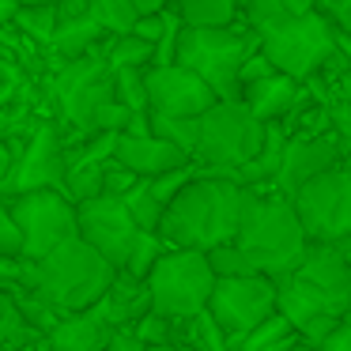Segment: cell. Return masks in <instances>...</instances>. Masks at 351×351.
<instances>
[{"instance_id": "f546056e", "label": "cell", "mask_w": 351, "mask_h": 351, "mask_svg": "<svg viewBox=\"0 0 351 351\" xmlns=\"http://www.w3.org/2000/svg\"><path fill=\"white\" fill-rule=\"evenodd\" d=\"M208 261H212L215 276L219 280H242V276H257L250 268V261L242 257V250L238 245H223V250H212L208 253Z\"/></svg>"}, {"instance_id": "484cf974", "label": "cell", "mask_w": 351, "mask_h": 351, "mask_svg": "<svg viewBox=\"0 0 351 351\" xmlns=\"http://www.w3.org/2000/svg\"><path fill=\"white\" fill-rule=\"evenodd\" d=\"M117 102L132 117L152 114V95H147V69H121L117 72Z\"/></svg>"}, {"instance_id": "4316f807", "label": "cell", "mask_w": 351, "mask_h": 351, "mask_svg": "<svg viewBox=\"0 0 351 351\" xmlns=\"http://www.w3.org/2000/svg\"><path fill=\"white\" fill-rule=\"evenodd\" d=\"M152 136L167 140V144L182 147V152L197 155L200 147V121H189V117H159L152 114Z\"/></svg>"}, {"instance_id": "9c48e42d", "label": "cell", "mask_w": 351, "mask_h": 351, "mask_svg": "<svg viewBox=\"0 0 351 351\" xmlns=\"http://www.w3.org/2000/svg\"><path fill=\"white\" fill-rule=\"evenodd\" d=\"M215 276L208 253L197 250H170L167 257L155 265L147 291H152L155 313L167 321H197L208 313L215 295Z\"/></svg>"}, {"instance_id": "8992f818", "label": "cell", "mask_w": 351, "mask_h": 351, "mask_svg": "<svg viewBox=\"0 0 351 351\" xmlns=\"http://www.w3.org/2000/svg\"><path fill=\"white\" fill-rule=\"evenodd\" d=\"M42 91L53 106V121H61L69 136H99L95 121L110 102H117V72L102 57L53 64L42 80Z\"/></svg>"}, {"instance_id": "30bf717a", "label": "cell", "mask_w": 351, "mask_h": 351, "mask_svg": "<svg viewBox=\"0 0 351 351\" xmlns=\"http://www.w3.org/2000/svg\"><path fill=\"white\" fill-rule=\"evenodd\" d=\"M69 170L72 162H69L64 129L53 117H46L34 129V136L27 140L16 170L0 182V193H4V200L31 197V193H69Z\"/></svg>"}, {"instance_id": "5bb4252c", "label": "cell", "mask_w": 351, "mask_h": 351, "mask_svg": "<svg viewBox=\"0 0 351 351\" xmlns=\"http://www.w3.org/2000/svg\"><path fill=\"white\" fill-rule=\"evenodd\" d=\"M144 230L136 227L132 212L125 208L121 197H99V200H87L80 204V238L91 245L99 257H106L117 272H125L132 257V245Z\"/></svg>"}, {"instance_id": "7402d4cb", "label": "cell", "mask_w": 351, "mask_h": 351, "mask_svg": "<svg viewBox=\"0 0 351 351\" xmlns=\"http://www.w3.org/2000/svg\"><path fill=\"white\" fill-rule=\"evenodd\" d=\"M99 57L114 72H121V69H152L155 64V46L144 42V38H136V34H125V38H110Z\"/></svg>"}, {"instance_id": "f1b7e54d", "label": "cell", "mask_w": 351, "mask_h": 351, "mask_svg": "<svg viewBox=\"0 0 351 351\" xmlns=\"http://www.w3.org/2000/svg\"><path fill=\"white\" fill-rule=\"evenodd\" d=\"M295 332V325H291L283 313H276L272 321H265V325L257 328V332H250L245 340H234L230 343V351H265V348H272V343H280L283 336H291Z\"/></svg>"}, {"instance_id": "4fadbf2b", "label": "cell", "mask_w": 351, "mask_h": 351, "mask_svg": "<svg viewBox=\"0 0 351 351\" xmlns=\"http://www.w3.org/2000/svg\"><path fill=\"white\" fill-rule=\"evenodd\" d=\"M208 313L215 317V325L227 332V343L245 340L250 332H257L265 321H272L280 313V283L268 276H242V280H219Z\"/></svg>"}, {"instance_id": "d590c367", "label": "cell", "mask_w": 351, "mask_h": 351, "mask_svg": "<svg viewBox=\"0 0 351 351\" xmlns=\"http://www.w3.org/2000/svg\"><path fill=\"white\" fill-rule=\"evenodd\" d=\"M106 351H147V348H144V340H140L136 332H117Z\"/></svg>"}, {"instance_id": "ac0fdd59", "label": "cell", "mask_w": 351, "mask_h": 351, "mask_svg": "<svg viewBox=\"0 0 351 351\" xmlns=\"http://www.w3.org/2000/svg\"><path fill=\"white\" fill-rule=\"evenodd\" d=\"M95 310H99L102 317L110 321V325H114V332H136L140 321L155 313V302H152V291H147V283H140V280H132V276L117 272L110 295L102 298Z\"/></svg>"}, {"instance_id": "8fae6325", "label": "cell", "mask_w": 351, "mask_h": 351, "mask_svg": "<svg viewBox=\"0 0 351 351\" xmlns=\"http://www.w3.org/2000/svg\"><path fill=\"white\" fill-rule=\"evenodd\" d=\"M291 204L313 245L351 242V162L343 159L336 170L310 182Z\"/></svg>"}, {"instance_id": "5b68a950", "label": "cell", "mask_w": 351, "mask_h": 351, "mask_svg": "<svg viewBox=\"0 0 351 351\" xmlns=\"http://www.w3.org/2000/svg\"><path fill=\"white\" fill-rule=\"evenodd\" d=\"M117 280V268L91 250L84 238H72L46 261H38V291L61 317L91 313L110 295Z\"/></svg>"}, {"instance_id": "7a4b0ae2", "label": "cell", "mask_w": 351, "mask_h": 351, "mask_svg": "<svg viewBox=\"0 0 351 351\" xmlns=\"http://www.w3.org/2000/svg\"><path fill=\"white\" fill-rule=\"evenodd\" d=\"M242 19L261 42V53L276 64V72L310 84L336 53V27L310 0H253L242 8Z\"/></svg>"}, {"instance_id": "e575fe53", "label": "cell", "mask_w": 351, "mask_h": 351, "mask_svg": "<svg viewBox=\"0 0 351 351\" xmlns=\"http://www.w3.org/2000/svg\"><path fill=\"white\" fill-rule=\"evenodd\" d=\"M132 34H136V38H144V42H152V46L159 49L162 34H167V12H162V16H152V19H140Z\"/></svg>"}, {"instance_id": "3957f363", "label": "cell", "mask_w": 351, "mask_h": 351, "mask_svg": "<svg viewBox=\"0 0 351 351\" xmlns=\"http://www.w3.org/2000/svg\"><path fill=\"white\" fill-rule=\"evenodd\" d=\"M280 313L306 348L317 351L351 317V265L343 245H310L306 261L280 283Z\"/></svg>"}, {"instance_id": "d6986e66", "label": "cell", "mask_w": 351, "mask_h": 351, "mask_svg": "<svg viewBox=\"0 0 351 351\" xmlns=\"http://www.w3.org/2000/svg\"><path fill=\"white\" fill-rule=\"evenodd\" d=\"M114 336H117L114 325H110L99 310H91V313L64 317L61 325L49 332V343H53V351H106Z\"/></svg>"}, {"instance_id": "2e32d148", "label": "cell", "mask_w": 351, "mask_h": 351, "mask_svg": "<svg viewBox=\"0 0 351 351\" xmlns=\"http://www.w3.org/2000/svg\"><path fill=\"white\" fill-rule=\"evenodd\" d=\"M343 159H348V155H343V144H340L336 132H321V136H291L287 155H283V170H280V178H276L272 189L280 193V197L295 200L306 185L317 182L321 174H328V170H336Z\"/></svg>"}, {"instance_id": "ab89813d", "label": "cell", "mask_w": 351, "mask_h": 351, "mask_svg": "<svg viewBox=\"0 0 351 351\" xmlns=\"http://www.w3.org/2000/svg\"><path fill=\"white\" fill-rule=\"evenodd\" d=\"M31 351H53V343H49V336H42V340L38 343H34V348Z\"/></svg>"}, {"instance_id": "52a82bcc", "label": "cell", "mask_w": 351, "mask_h": 351, "mask_svg": "<svg viewBox=\"0 0 351 351\" xmlns=\"http://www.w3.org/2000/svg\"><path fill=\"white\" fill-rule=\"evenodd\" d=\"M257 49L261 42L245 27V19L238 27H227V31H193V27H185L178 64L197 72L219 95V102H242V69Z\"/></svg>"}, {"instance_id": "8d00e7d4", "label": "cell", "mask_w": 351, "mask_h": 351, "mask_svg": "<svg viewBox=\"0 0 351 351\" xmlns=\"http://www.w3.org/2000/svg\"><path fill=\"white\" fill-rule=\"evenodd\" d=\"M317 351H351V317L343 321V328H340V332H336L328 343H321Z\"/></svg>"}, {"instance_id": "277c9868", "label": "cell", "mask_w": 351, "mask_h": 351, "mask_svg": "<svg viewBox=\"0 0 351 351\" xmlns=\"http://www.w3.org/2000/svg\"><path fill=\"white\" fill-rule=\"evenodd\" d=\"M238 250L250 261V268L257 276L283 283L310 253V234H306L302 219H298L295 204L280 193H261L257 208L250 212L242 234H238Z\"/></svg>"}, {"instance_id": "cb8c5ba5", "label": "cell", "mask_w": 351, "mask_h": 351, "mask_svg": "<svg viewBox=\"0 0 351 351\" xmlns=\"http://www.w3.org/2000/svg\"><path fill=\"white\" fill-rule=\"evenodd\" d=\"M16 27L34 42V46H42L49 53V46H53V38H57V27H61V12H57V4H38V8H27L23 4Z\"/></svg>"}, {"instance_id": "b9f144b4", "label": "cell", "mask_w": 351, "mask_h": 351, "mask_svg": "<svg viewBox=\"0 0 351 351\" xmlns=\"http://www.w3.org/2000/svg\"><path fill=\"white\" fill-rule=\"evenodd\" d=\"M343 250H348V265H351V245H343Z\"/></svg>"}, {"instance_id": "d6a6232c", "label": "cell", "mask_w": 351, "mask_h": 351, "mask_svg": "<svg viewBox=\"0 0 351 351\" xmlns=\"http://www.w3.org/2000/svg\"><path fill=\"white\" fill-rule=\"evenodd\" d=\"M317 12L336 27V34H351V0H332V4H317Z\"/></svg>"}, {"instance_id": "4dcf8cb0", "label": "cell", "mask_w": 351, "mask_h": 351, "mask_svg": "<svg viewBox=\"0 0 351 351\" xmlns=\"http://www.w3.org/2000/svg\"><path fill=\"white\" fill-rule=\"evenodd\" d=\"M0 261H27V234L4 208H0Z\"/></svg>"}, {"instance_id": "83f0119b", "label": "cell", "mask_w": 351, "mask_h": 351, "mask_svg": "<svg viewBox=\"0 0 351 351\" xmlns=\"http://www.w3.org/2000/svg\"><path fill=\"white\" fill-rule=\"evenodd\" d=\"M167 253H170V245L162 242L159 234H140L136 245H132L129 265H125V276H132V280L147 283V280H152V272H155V265H159Z\"/></svg>"}, {"instance_id": "d4e9b609", "label": "cell", "mask_w": 351, "mask_h": 351, "mask_svg": "<svg viewBox=\"0 0 351 351\" xmlns=\"http://www.w3.org/2000/svg\"><path fill=\"white\" fill-rule=\"evenodd\" d=\"M121 200H125V208L132 212V219H136V227L144 230V234H159L167 208L159 204V197H155L152 182H144V178H140V185L129 193V197H121Z\"/></svg>"}, {"instance_id": "836d02e7", "label": "cell", "mask_w": 351, "mask_h": 351, "mask_svg": "<svg viewBox=\"0 0 351 351\" xmlns=\"http://www.w3.org/2000/svg\"><path fill=\"white\" fill-rule=\"evenodd\" d=\"M268 76H276V64L257 49V53H253L250 61H245V69H242V91H245L250 84H261V80H268Z\"/></svg>"}, {"instance_id": "f35d334b", "label": "cell", "mask_w": 351, "mask_h": 351, "mask_svg": "<svg viewBox=\"0 0 351 351\" xmlns=\"http://www.w3.org/2000/svg\"><path fill=\"white\" fill-rule=\"evenodd\" d=\"M147 351H193L189 343H170V348H147Z\"/></svg>"}, {"instance_id": "60d3db41", "label": "cell", "mask_w": 351, "mask_h": 351, "mask_svg": "<svg viewBox=\"0 0 351 351\" xmlns=\"http://www.w3.org/2000/svg\"><path fill=\"white\" fill-rule=\"evenodd\" d=\"M295 351H313V348H306V343H298V348Z\"/></svg>"}, {"instance_id": "1f68e13d", "label": "cell", "mask_w": 351, "mask_h": 351, "mask_svg": "<svg viewBox=\"0 0 351 351\" xmlns=\"http://www.w3.org/2000/svg\"><path fill=\"white\" fill-rule=\"evenodd\" d=\"M136 336L144 340V348H170V343H182L174 336V321L159 317V313H152V317H144L136 325Z\"/></svg>"}, {"instance_id": "44dd1931", "label": "cell", "mask_w": 351, "mask_h": 351, "mask_svg": "<svg viewBox=\"0 0 351 351\" xmlns=\"http://www.w3.org/2000/svg\"><path fill=\"white\" fill-rule=\"evenodd\" d=\"M38 340L42 332L23 317V310L8 295H0V343H4V351H31Z\"/></svg>"}, {"instance_id": "ba28073f", "label": "cell", "mask_w": 351, "mask_h": 351, "mask_svg": "<svg viewBox=\"0 0 351 351\" xmlns=\"http://www.w3.org/2000/svg\"><path fill=\"white\" fill-rule=\"evenodd\" d=\"M265 144L268 125H261L245 102H219L212 114L200 117V147L193 162L204 167L208 174L230 182V174L257 159Z\"/></svg>"}, {"instance_id": "ffe728a7", "label": "cell", "mask_w": 351, "mask_h": 351, "mask_svg": "<svg viewBox=\"0 0 351 351\" xmlns=\"http://www.w3.org/2000/svg\"><path fill=\"white\" fill-rule=\"evenodd\" d=\"M178 16L193 31H227V27L242 23V12L230 0H182Z\"/></svg>"}, {"instance_id": "74e56055", "label": "cell", "mask_w": 351, "mask_h": 351, "mask_svg": "<svg viewBox=\"0 0 351 351\" xmlns=\"http://www.w3.org/2000/svg\"><path fill=\"white\" fill-rule=\"evenodd\" d=\"M298 343H302V336H298V332H291V336H283L280 343H272V348H265V351H295Z\"/></svg>"}, {"instance_id": "e0dca14e", "label": "cell", "mask_w": 351, "mask_h": 351, "mask_svg": "<svg viewBox=\"0 0 351 351\" xmlns=\"http://www.w3.org/2000/svg\"><path fill=\"white\" fill-rule=\"evenodd\" d=\"M114 162L125 170H132V174L144 178V182H155V178H162V174L185 170L193 162V155L182 152V147H174V144H167V140H159V136H121Z\"/></svg>"}, {"instance_id": "7c38bea8", "label": "cell", "mask_w": 351, "mask_h": 351, "mask_svg": "<svg viewBox=\"0 0 351 351\" xmlns=\"http://www.w3.org/2000/svg\"><path fill=\"white\" fill-rule=\"evenodd\" d=\"M4 212L23 227L27 261H46L64 242L80 238V208L69 193H31V197L4 200Z\"/></svg>"}, {"instance_id": "6da1fadb", "label": "cell", "mask_w": 351, "mask_h": 351, "mask_svg": "<svg viewBox=\"0 0 351 351\" xmlns=\"http://www.w3.org/2000/svg\"><path fill=\"white\" fill-rule=\"evenodd\" d=\"M257 200L261 189H245V185L215 178L200 167L197 182H189L170 200L159 238L170 250H197V253L234 245L250 212L257 208Z\"/></svg>"}, {"instance_id": "603a6c76", "label": "cell", "mask_w": 351, "mask_h": 351, "mask_svg": "<svg viewBox=\"0 0 351 351\" xmlns=\"http://www.w3.org/2000/svg\"><path fill=\"white\" fill-rule=\"evenodd\" d=\"M91 19L110 34V38H125V34H132L140 23L132 0H91Z\"/></svg>"}, {"instance_id": "9a60e30c", "label": "cell", "mask_w": 351, "mask_h": 351, "mask_svg": "<svg viewBox=\"0 0 351 351\" xmlns=\"http://www.w3.org/2000/svg\"><path fill=\"white\" fill-rule=\"evenodd\" d=\"M147 95H152V114L159 117H189L200 121L219 106V95L197 76V72L170 64V69H147Z\"/></svg>"}]
</instances>
